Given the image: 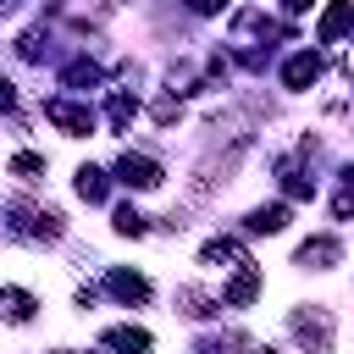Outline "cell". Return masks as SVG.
Here are the masks:
<instances>
[{"mask_svg": "<svg viewBox=\"0 0 354 354\" xmlns=\"http://www.w3.org/2000/svg\"><path fill=\"white\" fill-rule=\"evenodd\" d=\"M105 288H111L122 304H144V299H149V282H144L138 271H127V266H116V271L105 277Z\"/></svg>", "mask_w": 354, "mask_h": 354, "instance_id": "cell-10", "label": "cell"}, {"mask_svg": "<svg viewBox=\"0 0 354 354\" xmlns=\"http://www.w3.org/2000/svg\"><path fill=\"white\" fill-rule=\"evenodd\" d=\"M11 100H17V94H11V83H6V77H0V111H6V105H11Z\"/></svg>", "mask_w": 354, "mask_h": 354, "instance_id": "cell-24", "label": "cell"}, {"mask_svg": "<svg viewBox=\"0 0 354 354\" xmlns=\"http://www.w3.org/2000/svg\"><path fill=\"white\" fill-rule=\"evenodd\" d=\"M194 11H221V0H188Z\"/></svg>", "mask_w": 354, "mask_h": 354, "instance_id": "cell-23", "label": "cell"}, {"mask_svg": "<svg viewBox=\"0 0 354 354\" xmlns=\"http://www.w3.org/2000/svg\"><path fill=\"white\" fill-rule=\"evenodd\" d=\"M55 354H72V348H55Z\"/></svg>", "mask_w": 354, "mask_h": 354, "instance_id": "cell-25", "label": "cell"}, {"mask_svg": "<svg viewBox=\"0 0 354 354\" xmlns=\"http://www.w3.org/2000/svg\"><path fill=\"white\" fill-rule=\"evenodd\" d=\"M199 260H205V266H243V243H238V238H210V243L199 249Z\"/></svg>", "mask_w": 354, "mask_h": 354, "instance_id": "cell-12", "label": "cell"}, {"mask_svg": "<svg viewBox=\"0 0 354 354\" xmlns=\"http://www.w3.org/2000/svg\"><path fill=\"white\" fill-rule=\"evenodd\" d=\"M116 177H122L127 188H138V194H149V188H160V183H166L160 160H149V155H133V149L116 160Z\"/></svg>", "mask_w": 354, "mask_h": 354, "instance_id": "cell-2", "label": "cell"}, {"mask_svg": "<svg viewBox=\"0 0 354 354\" xmlns=\"http://www.w3.org/2000/svg\"><path fill=\"white\" fill-rule=\"evenodd\" d=\"M11 171H17V177H39V171H44V155L22 149V155H11Z\"/></svg>", "mask_w": 354, "mask_h": 354, "instance_id": "cell-19", "label": "cell"}, {"mask_svg": "<svg viewBox=\"0 0 354 354\" xmlns=\"http://www.w3.org/2000/svg\"><path fill=\"white\" fill-rule=\"evenodd\" d=\"M315 77H321V55H315V50L288 55V66H282V83H288V88H310Z\"/></svg>", "mask_w": 354, "mask_h": 354, "instance_id": "cell-9", "label": "cell"}, {"mask_svg": "<svg viewBox=\"0 0 354 354\" xmlns=\"http://www.w3.org/2000/svg\"><path fill=\"white\" fill-rule=\"evenodd\" d=\"M243 227H249V232H282V227H288V205H260V210H249Z\"/></svg>", "mask_w": 354, "mask_h": 354, "instance_id": "cell-13", "label": "cell"}, {"mask_svg": "<svg viewBox=\"0 0 354 354\" xmlns=\"http://www.w3.org/2000/svg\"><path fill=\"white\" fill-rule=\"evenodd\" d=\"M61 83H66V88H94V83H100V66H94V61H72V66L61 72Z\"/></svg>", "mask_w": 354, "mask_h": 354, "instance_id": "cell-17", "label": "cell"}, {"mask_svg": "<svg viewBox=\"0 0 354 354\" xmlns=\"http://www.w3.org/2000/svg\"><path fill=\"white\" fill-rule=\"evenodd\" d=\"M254 293H260V266H254V260H243V266H238V277L221 288V304H227V310H243V304H254Z\"/></svg>", "mask_w": 354, "mask_h": 354, "instance_id": "cell-5", "label": "cell"}, {"mask_svg": "<svg viewBox=\"0 0 354 354\" xmlns=\"http://www.w3.org/2000/svg\"><path fill=\"white\" fill-rule=\"evenodd\" d=\"M348 28H354V0H332V6L321 11V28H315V33H321V44H337Z\"/></svg>", "mask_w": 354, "mask_h": 354, "instance_id": "cell-7", "label": "cell"}, {"mask_svg": "<svg viewBox=\"0 0 354 354\" xmlns=\"http://www.w3.org/2000/svg\"><path fill=\"white\" fill-rule=\"evenodd\" d=\"M44 116H50L61 133H72V138L94 133V111H88V105H72V100H44Z\"/></svg>", "mask_w": 354, "mask_h": 354, "instance_id": "cell-4", "label": "cell"}, {"mask_svg": "<svg viewBox=\"0 0 354 354\" xmlns=\"http://www.w3.org/2000/svg\"><path fill=\"white\" fill-rule=\"evenodd\" d=\"M177 116V100H155V122H171Z\"/></svg>", "mask_w": 354, "mask_h": 354, "instance_id": "cell-20", "label": "cell"}, {"mask_svg": "<svg viewBox=\"0 0 354 354\" xmlns=\"http://www.w3.org/2000/svg\"><path fill=\"white\" fill-rule=\"evenodd\" d=\"M288 332L299 337V348H304V354H332V315H326L321 304L293 310V315H288Z\"/></svg>", "mask_w": 354, "mask_h": 354, "instance_id": "cell-1", "label": "cell"}, {"mask_svg": "<svg viewBox=\"0 0 354 354\" xmlns=\"http://www.w3.org/2000/svg\"><path fill=\"white\" fill-rule=\"evenodd\" d=\"M111 221H116V232H122V238H138V232H144V216H138L133 205H122V210H116Z\"/></svg>", "mask_w": 354, "mask_h": 354, "instance_id": "cell-18", "label": "cell"}, {"mask_svg": "<svg viewBox=\"0 0 354 354\" xmlns=\"http://www.w3.org/2000/svg\"><path fill=\"white\" fill-rule=\"evenodd\" d=\"M332 210H337V216L348 221V216H354V194H337V205H332Z\"/></svg>", "mask_w": 354, "mask_h": 354, "instance_id": "cell-21", "label": "cell"}, {"mask_svg": "<svg viewBox=\"0 0 354 354\" xmlns=\"http://www.w3.org/2000/svg\"><path fill=\"white\" fill-rule=\"evenodd\" d=\"M304 271H332L337 260H343V243L337 238H310V243H299V254H293Z\"/></svg>", "mask_w": 354, "mask_h": 354, "instance_id": "cell-6", "label": "cell"}, {"mask_svg": "<svg viewBox=\"0 0 354 354\" xmlns=\"http://www.w3.org/2000/svg\"><path fill=\"white\" fill-rule=\"evenodd\" d=\"M33 310H39V299L28 293V288H0V321H33Z\"/></svg>", "mask_w": 354, "mask_h": 354, "instance_id": "cell-11", "label": "cell"}, {"mask_svg": "<svg viewBox=\"0 0 354 354\" xmlns=\"http://www.w3.org/2000/svg\"><path fill=\"white\" fill-rule=\"evenodd\" d=\"M100 348H105V354H149V332H144V326H111V332L100 337Z\"/></svg>", "mask_w": 354, "mask_h": 354, "instance_id": "cell-8", "label": "cell"}, {"mask_svg": "<svg viewBox=\"0 0 354 354\" xmlns=\"http://www.w3.org/2000/svg\"><path fill=\"white\" fill-rule=\"evenodd\" d=\"M6 216H11V227H17L22 238H61V216H55V210H39V205H11Z\"/></svg>", "mask_w": 354, "mask_h": 354, "instance_id": "cell-3", "label": "cell"}, {"mask_svg": "<svg viewBox=\"0 0 354 354\" xmlns=\"http://www.w3.org/2000/svg\"><path fill=\"white\" fill-rule=\"evenodd\" d=\"M282 11H288V17H299V11H310V0H282Z\"/></svg>", "mask_w": 354, "mask_h": 354, "instance_id": "cell-22", "label": "cell"}, {"mask_svg": "<svg viewBox=\"0 0 354 354\" xmlns=\"http://www.w3.org/2000/svg\"><path fill=\"white\" fill-rule=\"evenodd\" d=\"M105 116H111V127H116V133H122V127H127V122H133V116H138V100H133V94H122V88H116V94H111V105H105Z\"/></svg>", "mask_w": 354, "mask_h": 354, "instance_id": "cell-15", "label": "cell"}, {"mask_svg": "<svg viewBox=\"0 0 354 354\" xmlns=\"http://www.w3.org/2000/svg\"><path fill=\"white\" fill-rule=\"evenodd\" d=\"M77 194H83L88 205H100V199H105V171H100V166H77Z\"/></svg>", "mask_w": 354, "mask_h": 354, "instance_id": "cell-16", "label": "cell"}, {"mask_svg": "<svg viewBox=\"0 0 354 354\" xmlns=\"http://www.w3.org/2000/svg\"><path fill=\"white\" fill-rule=\"evenodd\" d=\"M277 171H282V188H288V199H315V183H310V177H304L293 160H282Z\"/></svg>", "mask_w": 354, "mask_h": 354, "instance_id": "cell-14", "label": "cell"}]
</instances>
